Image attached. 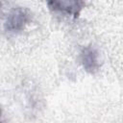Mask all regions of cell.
I'll list each match as a JSON object with an SVG mask.
<instances>
[{"instance_id":"6da1fadb","label":"cell","mask_w":123,"mask_h":123,"mask_svg":"<svg viewBox=\"0 0 123 123\" xmlns=\"http://www.w3.org/2000/svg\"><path fill=\"white\" fill-rule=\"evenodd\" d=\"M31 21V13L25 8H14L8 14L4 23L5 31L8 33H18L25 29Z\"/></svg>"},{"instance_id":"7a4b0ae2","label":"cell","mask_w":123,"mask_h":123,"mask_svg":"<svg viewBox=\"0 0 123 123\" xmlns=\"http://www.w3.org/2000/svg\"><path fill=\"white\" fill-rule=\"evenodd\" d=\"M49 9L54 12L64 13L77 17L83 9V1H50L47 3Z\"/></svg>"},{"instance_id":"3957f363","label":"cell","mask_w":123,"mask_h":123,"mask_svg":"<svg viewBox=\"0 0 123 123\" xmlns=\"http://www.w3.org/2000/svg\"><path fill=\"white\" fill-rule=\"evenodd\" d=\"M81 62L85 70L88 73H95L99 70L100 62L98 52L94 47L86 46L81 51Z\"/></svg>"},{"instance_id":"277c9868","label":"cell","mask_w":123,"mask_h":123,"mask_svg":"<svg viewBox=\"0 0 123 123\" xmlns=\"http://www.w3.org/2000/svg\"><path fill=\"white\" fill-rule=\"evenodd\" d=\"M0 123H4L3 122V118H2V111H1V110H0Z\"/></svg>"}]
</instances>
